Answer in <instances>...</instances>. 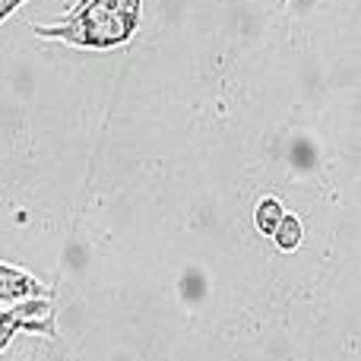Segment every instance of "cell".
Here are the masks:
<instances>
[{"instance_id":"obj_1","label":"cell","mask_w":361,"mask_h":361,"mask_svg":"<svg viewBox=\"0 0 361 361\" xmlns=\"http://www.w3.org/2000/svg\"><path fill=\"white\" fill-rule=\"evenodd\" d=\"M143 23V0H92L61 16L54 25H32L38 38L63 42L73 48L111 51L127 44Z\"/></svg>"},{"instance_id":"obj_4","label":"cell","mask_w":361,"mask_h":361,"mask_svg":"<svg viewBox=\"0 0 361 361\" xmlns=\"http://www.w3.org/2000/svg\"><path fill=\"white\" fill-rule=\"evenodd\" d=\"M282 219H286V206H282V200L273 197V193L260 197V203H257V209H254V225H257V231H260L263 238H273Z\"/></svg>"},{"instance_id":"obj_3","label":"cell","mask_w":361,"mask_h":361,"mask_svg":"<svg viewBox=\"0 0 361 361\" xmlns=\"http://www.w3.org/2000/svg\"><path fill=\"white\" fill-rule=\"evenodd\" d=\"M25 298H51V292L32 273L10 263H0V301H25Z\"/></svg>"},{"instance_id":"obj_7","label":"cell","mask_w":361,"mask_h":361,"mask_svg":"<svg viewBox=\"0 0 361 361\" xmlns=\"http://www.w3.org/2000/svg\"><path fill=\"white\" fill-rule=\"evenodd\" d=\"M86 4H92V0H76V6H73V10H80V6H86Z\"/></svg>"},{"instance_id":"obj_6","label":"cell","mask_w":361,"mask_h":361,"mask_svg":"<svg viewBox=\"0 0 361 361\" xmlns=\"http://www.w3.org/2000/svg\"><path fill=\"white\" fill-rule=\"evenodd\" d=\"M23 4H25V0H0V23H4V19H10Z\"/></svg>"},{"instance_id":"obj_8","label":"cell","mask_w":361,"mask_h":361,"mask_svg":"<svg viewBox=\"0 0 361 361\" xmlns=\"http://www.w3.org/2000/svg\"><path fill=\"white\" fill-rule=\"evenodd\" d=\"M0 314H4V311H0Z\"/></svg>"},{"instance_id":"obj_2","label":"cell","mask_w":361,"mask_h":361,"mask_svg":"<svg viewBox=\"0 0 361 361\" xmlns=\"http://www.w3.org/2000/svg\"><path fill=\"white\" fill-rule=\"evenodd\" d=\"M16 333H38L54 336V301L51 298H25L16 307L0 314V352L10 345Z\"/></svg>"},{"instance_id":"obj_5","label":"cell","mask_w":361,"mask_h":361,"mask_svg":"<svg viewBox=\"0 0 361 361\" xmlns=\"http://www.w3.org/2000/svg\"><path fill=\"white\" fill-rule=\"evenodd\" d=\"M301 241H305V225H301V219L295 212H286V219L279 222V228L273 235V244L282 254H295L301 247Z\"/></svg>"}]
</instances>
